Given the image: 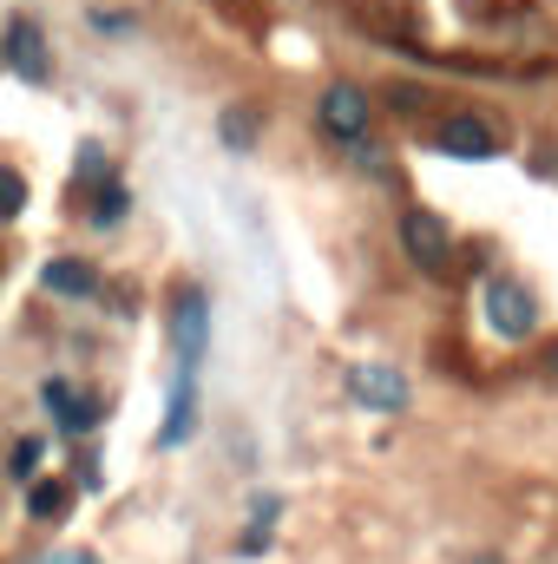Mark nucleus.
Instances as JSON below:
<instances>
[{"label": "nucleus", "instance_id": "1", "mask_svg": "<svg viewBox=\"0 0 558 564\" xmlns=\"http://www.w3.org/2000/svg\"><path fill=\"white\" fill-rule=\"evenodd\" d=\"M480 302H486V328H493L500 341H526V335L539 328V302H533V289L519 276H493Z\"/></svg>", "mask_w": 558, "mask_h": 564}, {"label": "nucleus", "instance_id": "2", "mask_svg": "<svg viewBox=\"0 0 558 564\" xmlns=\"http://www.w3.org/2000/svg\"><path fill=\"white\" fill-rule=\"evenodd\" d=\"M368 119H375V99H368L362 86H348V79H335V86L315 99V126L335 144H362L368 139Z\"/></svg>", "mask_w": 558, "mask_h": 564}, {"label": "nucleus", "instance_id": "3", "mask_svg": "<svg viewBox=\"0 0 558 564\" xmlns=\"http://www.w3.org/2000/svg\"><path fill=\"white\" fill-rule=\"evenodd\" d=\"M204 348H211V302H204V289H184L171 302V355H178V375H197Z\"/></svg>", "mask_w": 558, "mask_h": 564}, {"label": "nucleus", "instance_id": "4", "mask_svg": "<svg viewBox=\"0 0 558 564\" xmlns=\"http://www.w3.org/2000/svg\"><path fill=\"white\" fill-rule=\"evenodd\" d=\"M0 59L26 79V86H46L53 79V53H46V33H40V20H7V33H0Z\"/></svg>", "mask_w": 558, "mask_h": 564}, {"label": "nucleus", "instance_id": "5", "mask_svg": "<svg viewBox=\"0 0 558 564\" xmlns=\"http://www.w3.org/2000/svg\"><path fill=\"white\" fill-rule=\"evenodd\" d=\"M433 151H447L460 164H486V158H500V132L486 119H473V112H453V119L433 126Z\"/></svg>", "mask_w": 558, "mask_h": 564}, {"label": "nucleus", "instance_id": "6", "mask_svg": "<svg viewBox=\"0 0 558 564\" xmlns=\"http://www.w3.org/2000/svg\"><path fill=\"white\" fill-rule=\"evenodd\" d=\"M348 401H362L368 414H401L408 408V381L388 361H355L348 368Z\"/></svg>", "mask_w": 558, "mask_h": 564}, {"label": "nucleus", "instance_id": "7", "mask_svg": "<svg viewBox=\"0 0 558 564\" xmlns=\"http://www.w3.org/2000/svg\"><path fill=\"white\" fill-rule=\"evenodd\" d=\"M401 250L415 257L427 276H440L447 257H453V237H447V224H440L433 210H408V217H401Z\"/></svg>", "mask_w": 558, "mask_h": 564}, {"label": "nucleus", "instance_id": "8", "mask_svg": "<svg viewBox=\"0 0 558 564\" xmlns=\"http://www.w3.org/2000/svg\"><path fill=\"white\" fill-rule=\"evenodd\" d=\"M191 426H197V375H178L171 381V414L158 426V446H184Z\"/></svg>", "mask_w": 558, "mask_h": 564}, {"label": "nucleus", "instance_id": "9", "mask_svg": "<svg viewBox=\"0 0 558 564\" xmlns=\"http://www.w3.org/2000/svg\"><path fill=\"white\" fill-rule=\"evenodd\" d=\"M40 282L53 289V295H66V302H86V295H99V276L86 270V263H73V257H60V263H46Z\"/></svg>", "mask_w": 558, "mask_h": 564}, {"label": "nucleus", "instance_id": "10", "mask_svg": "<svg viewBox=\"0 0 558 564\" xmlns=\"http://www.w3.org/2000/svg\"><path fill=\"white\" fill-rule=\"evenodd\" d=\"M126 204H132V191H126V184H99V197H93V210H86V217H93L99 230H119V224H126Z\"/></svg>", "mask_w": 558, "mask_h": 564}, {"label": "nucleus", "instance_id": "11", "mask_svg": "<svg viewBox=\"0 0 558 564\" xmlns=\"http://www.w3.org/2000/svg\"><path fill=\"white\" fill-rule=\"evenodd\" d=\"M217 132H224V144H230V151H250V144H257V112L230 106V112L217 119Z\"/></svg>", "mask_w": 558, "mask_h": 564}, {"label": "nucleus", "instance_id": "12", "mask_svg": "<svg viewBox=\"0 0 558 564\" xmlns=\"http://www.w3.org/2000/svg\"><path fill=\"white\" fill-rule=\"evenodd\" d=\"M26 512H33V519H60V512H66V486H33V492H26Z\"/></svg>", "mask_w": 558, "mask_h": 564}, {"label": "nucleus", "instance_id": "13", "mask_svg": "<svg viewBox=\"0 0 558 564\" xmlns=\"http://www.w3.org/2000/svg\"><path fill=\"white\" fill-rule=\"evenodd\" d=\"M93 426H99V401H86V394L60 414V433H93Z\"/></svg>", "mask_w": 558, "mask_h": 564}, {"label": "nucleus", "instance_id": "14", "mask_svg": "<svg viewBox=\"0 0 558 564\" xmlns=\"http://www.w3.org/2000/svg\"><path fill=\"white\" fill-rule=\"evenodd\" d=\"M40 401H46L53 414H66V408L79 401V394H73V381H46V388H40Z\"/></svg>", "mask_w": 558, "mask_h": 564}, {"label": "nucleus", "instance_id": "15", "mask_svg": "<svg viewBox=\"0 0 558 564\" xmlns=\"http://www.w3.org/2000/svg\"><path fill=\"white\" fill-rule=\"evenodd\" d=\"M33 466H40V440H20L13 446V479H33Z\"/></svg>", "mask_w": 558, "mask_h": 564}, {"label": "nucleus", "instance_id": "16", "mask_svg": "<svg viewBox=\"0 0 558 564\" xmlns=\"http://www.w3.org/2000/svg\"><path fill=\"white\" fill-rule=\"evenodd\" d=\"M20 197H26L20 177H0V217H20Z\"/></svg>", "mask_w": 558, "mask_h": 564}, {"label": "nucleus", "instance_id": "17", "mask_svg": "<svg viewBox=\"0 0 558 564\" xmlns=\"http://www.w3.org/2000/svg\"><path fill=\"white\" fill-rule=\"evenodd\" d=\"M93 26H99V33H126L132 20H126V13H106V7H99V13H93Z\"/></svg>", "mask_w": 558, "mask_h": 564}, {"label": "nucleus", "instance_id": "18", "mask_svg": "<svg viewBox=\"0 0 558 564\" xmlns=\"http://www.w3.org/2000/svg\"><path fill=\"white\" fill-rule=\"evenodd\" d=\"M60 564H93V558H60Z\"/></svg>", "mask_w": 558, "mask_h": 564}, {"label": "nucleus", "instance_id": "19", "mask_svg": "<svg viewBox=\"0 0 558 564\" xmlns=\"http://www.w3.org/2000/svg\"><path fill=\"white\" fill-rule=\"evenodd\" d=\"M480 564H493V558H480Z\"/></svg>", "mask_w": 558, "mask_h": 564}]
</instances>
